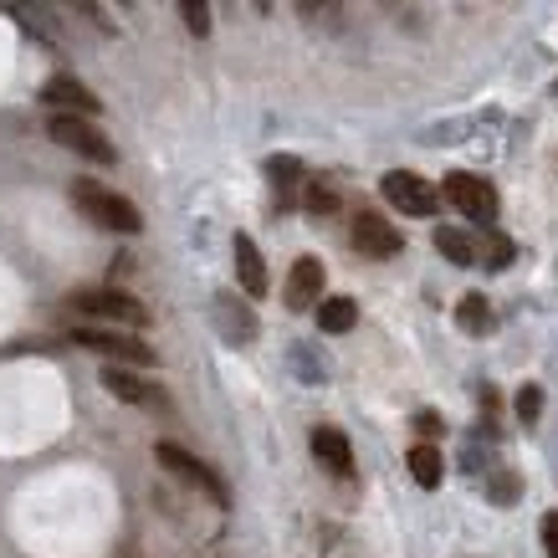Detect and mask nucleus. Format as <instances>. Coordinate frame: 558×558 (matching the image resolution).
I'll list each match as a JSON object with an SVG mask.
<instances>
[{
	"label": "nucleus",
	"mask_w": 558,
	"mask_h": 558,
	"mask_svg": "<svg viewBox=\"0 0 558 558\" xmlns=\"http://www.w3.org/2000/svg\"><path fill=\"white\" fill-rule=\"evenodd\" d=\"M415 431H420V436H441V415L420 410V415H415Z\"/></svg>",
	"instance_id": "26"
},
{
	"label": "nucleus",
	"mask_w": 558,
	"mask_h": 558,
	"mask_svg": "<svg viewBox=\"0 0 558 558\" xmlns=\"http://www.w3.org/2000/svg\"><path fill=\"white\" fill-rule=\"evenodd\" d=\"M47 134H52L62 149H72V154H82V159H93V164H113V159H118V154H113V144H108V134H98V128H93V118L52 113Z\"/></svg>",
	"instance_id": "2"
},
{
	"label": "nucleus",
	"mask_w": 558,
	"mask_h": 558,
	"mask_svg": "<svg viewBox=\"0 0 558 558\" xmlns=\"http://www.w3.org/2000/svg\"><path fill=\"white\" fill-rule=\"evenodd\" d=\"M436 251L446 256V262H456V267L477 262V241H471L466 231H456V226H436Z\"/></svg>",
	"instance_id": "15"
},
{
	"label": "nucleus",
	"mask_w": 558,
	"mask_h": 558,
	"mask_svg": "<svg viewBox=\"0 0 558 558\" xmlns=\"http://www.w3.org/2000/svg\"><path fill=\"white\" fill-rule=\"evenodd\" d=\"M354 318H359L354 297H323V303H318V328L323 333H349Z\"/></svg>",
	"instance_id": "16"
},
{
	"label": "nucleus",
	"mask_w": 558,
	"mask_h": 558,
	"mask_svg": "<svg viewBox=\"0 0 558 558\" xmlns=\"http://www.w3.org/2000/svg\"><path fill=\"white\" fill-rule=\"evenodd\" d=\"M538 533H543V553H548V558H558V512H543Z\"/></svg>",
	"instance_id": "25"
},
{
	"label": "nucleus",
	"mask_w": 558,
	"mask_h": 558,
	"mask_svg": "<svg viewBox=\"0 0 558 558\" xmlns=\"http://www.w3.org/2000/svg\"><path fill=\"white\" fill-rule=\"evenodd\" d=\"M323 262L318 256H297V267H292V277H287V308L292 313H308L313 303H318V292H323Z\"/></svg>",
	"instance_id": "10"
},
{
	"label": "nucleus",
	"mask_w": 558,
	"mask_h": 558,
	"mask_svg": "<svg viewBox=\"0 0 558 558\" xmlns=\"http://www.w3.org/2000/svg\"><path fill=\"white\" fill-rule=\"evenodd\" d=\"M487 323H492L487 297H482V292H466V297H461V308H456V328H461V333H482Z\"/></svg>",
	"instance_id": "17"
},
{
	"label": "nucleus",
	"mask_w": 558,
	"mask_h": 558,
	"mask_svg": "<svg viewBox=\"0 0 558 558\" xmlns=\"http://www.w3.org/2000/svg\"><path fill=\"white\" fill-rule=\"evenodd\" d=\"M169 471H175V477H185L190 487H200L210 502H216V507H231V492H226V482L216 477V471H210L200 456H190L185 446H175V441H159V451H154Z\"/></svg>",
	"instance_id": "3"
},
{
	"label": "nucleus",
	"mask_w": 558,
	"mask_h": 558,
	"mask_svg": "<svg viewBox=\"0 0 558 558\" xmlns=\"http://www.w3.org/2000/svg\"><path fill=\"white\" fill-rule=\"evenodd\" d=\"M538 415H543V390H538V384H523V390H518V420L533 425Z\"/></svg>",
	"instance_id": "23"
},
{
	"label": "nucleus",
	"mask_w": 558,
	"mask_h": 558,
	"mask_svg": "<svg viewBox=\"0 0 558 558\" xmlns=\"http://www.w3.org/2000/svg\"><path fill=\"white\" fill-rule=\"evenodd\" d=\"M72 303L88 313V318H98V323H128V328H144L149 323V313H144V303H134L128 292H77Z\"/></svg>",
	"instance_id": "6"
},
{
	"label": "nucleus",
	"mask_w": 558,
	"mask_h": 558,
	"mask_svg": "<svg viewBox=\"0 0 558 558\" xmlns=\"http://www.w3.org/2000/svg\"><path fill=\"white\" fill-rule=\"evenodd\" d=\"M77 343H88V349H98V354H113V359H123V364H159V354L149 349L144 338H123V333H113V328H77L72 333Z\"/></svg>",
	"instance_id": "9"
},
{
	"label": "nucleus",
	"mask_w": 558,
	"mask_h": 558,
	"mask_svg": "<svg viewBox=\"0 0 558 558\" xmlns=\"http://www.w3.org/2000/svg\"><path fill=\"white\" fill-rule=\"evenodd\" d=\"M216 318H221V328H226V333L236 328V343H251L256 323H251V313H246V308H236V303H231V297H221V303H216Z\"/></svg>",
	"instance_id": "18"
},
{
	"label": "nucleus",
	"mask_w": 558,
	"mask_h": 558,
	"mask_svg": "<svg viewBox=\"0 0 558 558\" xmlns=\"http://www.w3.org/2000/svg\"><path fill=\"white\" fill-rule=\"evenodd\" d=\"M518 492H523V482L512 477V471H497V477H492V502L497 507H512V502H518Z\"/></svg>",
	"instance_id": "22"
},
{
	"label": "nucleus",
	"mask_w": 558,
	"mask_h": 558,
	"mask_svg": "<svg viewBox=\"0 0 558 558\" xmlns=\"http://www.w3.org/2000/svg\"><path fill=\"white\" fill-rule=\"evenodd\" d=\"M379 190L400 216H415V221L436 216V185H425L420 175H410V169H390V175L379 180Z\"/></svg>",
	"instance_id": "4"
},
{
	"label": "nucleus",
	"mask_w": 558,
	"mask_h": 558,
	"mask_svg": "<svg viewBox=\"0 0 558 558\" xmlns=\"http://www.w3.org/2000/svg\"><path fill=\"white\" fill-rule=\"evenodd\" d=\"M313 456L333 471V477H354V446L343 441V431H333V425H318L313 431Z\"/></svg>",
	"instance_id": "13"
},
{
	"label": "nucleus",
	"mask_w": 558,
	"mask_h": 558,
	"mask_svg": "<svg viewBox=\"0 0 558 558\" xmlns=\"http://www.w3.org/2000/svg\"><path fill=\"white\" fill-rule=\"evenodd\" d=\"M180 16H185V26H190L195 36H210V0H185Z\"/></svg>",
	"instance_id": "21"
},
{
	"label": "nucleus",
	"mask_w": 558,
	"mask_h": 558,
	"mask_svg": "<svg viewBox=\"0 0 558 558\" xmlns=\"http://www.w3.org/2000/svg\"><path fill=\"white\" fill-rule=\"evenodd\" d=\"M267 175H272L282 190H292V185H297V175H303V164H297L292 154H277V159H267Z\"/></svg>",
	"instance_id": "20"
},
{
	"label": "nucleus",
	"mask_w": 558,
	"mask_h": 558,
	"mask_svg": "<svg viewBox=\"0 0 558 558\" xmlns=\"http://www.w3.org/2000/svg\"><path fill=\"white\" fill-rule=\"evenodd\" d=\"M103 390L118 395V400H128V405H139V410H159V415H169V395L159 390V384H154V379H139V374H128V369H118V364L103 369Z\"/></svg>",
	"instance_id": "8"
},
{
	"label": "nucleus",
	"mask_w": 558,
	"mask_h": 558,
	"mask_svg": "<svg viewBox=\"0 0 558 558\" xmlns=\"http://www.w3.org/2000/svg\"><path fill=\"white\" fill-rule=\"evenodd\" d=\"M354 246H359L364 256H374V262H390V256L405 251L400 231L384 221L379 210H354Z\"/></svg>",
	"instance_id": "7"
},
{
	"label": "nucleus",
	"mask_w": 558,
	"mask_h": 558,
	"mask_svg": "<svg viewBox=\"0 0 558 558\" xmlns=\"http://www.w3.org/2000/svg\"><path fill=\"white\" fill-rule=\"evenodd\" d=\"M446 200L461 210V216H471L477 226H492L497 221V190L477 175H446Z\"/></svg>",
	"instance_id": "5"
},
{
	"label": "nucleus",
	"mask_w": 558,
	"mask_h": 558,
	"mask_svg": "<svg viewBox=\"0 0 558 558\" xmlns=\"http://www.w3.org/2000/svg\"><path fill=\"white\" fill-rule=\"evenodd\" d=\"M72 200L82 205V216H88V221H98V226H108V231H118V236H139V231H144V216L134 210V200L113 195V190L98 185V180H77V185H72Z\"/></svg>",
	"instance_id": "1"
},
{
	"label": "nucleus",
	"mask_w": 558,
	"mask_h": 558,
	"mask_svg": "<svg viewBox=\"0 0 558 558\" xmlns=\"http://www.w3.org/2000/svg\"><path fill=\"white\" fill-rule=\"evenodd\" d=\"M507 262H512V241H507V236H487V267L502 272Z\"/></svg>",
	"instance_id": "24"
},
{
	"label": "nucleus",
	"mask_w": 558,
	"mask_h": 558,
	"mask_svg": "<svg viewBox=\"0 0 558 558\" xmlns=\"http://www.w3.org/2000/svg\"><path fill=\"white\" fill-rule=\"evenodd\" d=\"M41 98H47L52 108H67V113H77V118H98V108H103V103H98L88 88H82L77 77H52L47 88H41Z\"/></svg>",
	"instance_id": "11"
},
{
	"label": "nucleus",
	"mask_w": 558,
	"mask_h": 558,
	"mask_svg": "<svg viewBox=\"0 0 558 558\" xmlns=\"http://www.w3.org/2000/svg\"><path fill=\"white\" fill-rule=\"evenodd\" d=\"M410 477L431 492V487H441V477H446V461H441V451L431 446V441H420V446H410Z\"/></svg>",
	"instance_id": "14"
},
{
	"label": "nucleus",
	"mask_w": 558,
	"mask_h": 558,
	"mask_svg": "<svg viewBox=\"0 0 558 558\" xmlns=\"http://www.w3.org/2000/svg\"><path fill=\"white\" fill-rule=\"evenodd\" d=\"M303 200H308V210H313V216H333V210H338V190L328 185V180H308V190H303Z\"/></svg>",
	"instance_id": "19"
},
{
	"label": "nucleus",
	"mask_w": 558,
	"mask_h": 558,
	"mask_svg": "<svg viewBox=\"0 0 558 558\" xmlns=\"http://www.w3.org/2000/svg\"><path fill=\"white\" fill-rule=\"evenodd\" d=\"M231 251H236V277L251 297H267V262H262V251H256V241L246 231L231 236Z\"/></svg>",
	"instance_id": "12"
}]
</instances>
